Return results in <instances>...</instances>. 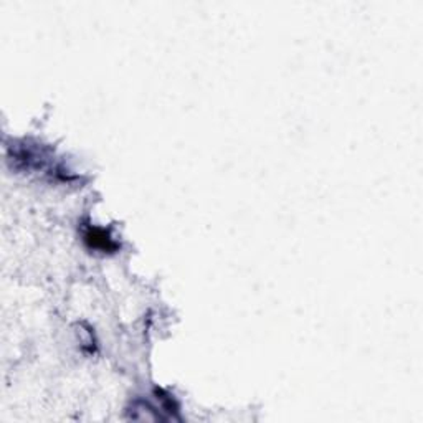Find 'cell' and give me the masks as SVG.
I'll list each match as a JSON object with an SVG mask.
<instances>
[{"label":"cell","mask_w":423,"mask_h":423,"mask_svg":"<svg viewBox=\"0 0 423 423\" xmlns=\"http://www.w3.org/2000/svg\"><path fill=\"white\" fill-rule=\"evenodd\" d=\"M84 243L88 245V248L101 251V253H113L118 250V243L111 238V235L104 229H98V226H89L84 231Z\"/></svg>","instance_id":"1"}]
</instances>
